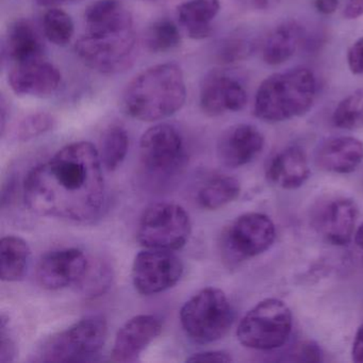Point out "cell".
<instances>
[{"mask_svg": "<svg viewBox=\"0 0 363 363\" xmlns=\"http://www.w3.org/2000/svg\"><path fill=\"white\" fill-rule=\"evenodd\" d=\"M23 197L37 216L73 223L96 220L107 201L99 150L84 141L61 148L27 174Z\"/></svg>", "mask_w": 363, "mask_h": 363, "instance_id": "cell-1", "label": "cell"}, {"mask_svg": "<svg viewBox=\"0 0 363 363\" xmlns=\"http://www.w3.org/2000/svg\"><path fill=\"white\" fill-rule=\"evenodd\" d=\"M186 99L184 72L177 63L167 62L135 76L127 84L122 103L130 118L156 122L177 113Z\"/></svg>", "mask_w": 363, "mask_h": 363, "instance_id": "cell-2", "label": "cell"}, {"mask_svg": "<svg viewBox=\"0 0 363 363\" xmlns=\"http://www.w3.org/2000/svg\"><path fill=\"white\" fill-rule=\"evenodd\" d=\"M316 93V78L309 69L295 67L274 74L257 90L255 116L269 123L298 118L311 109Z\"/></svg>", "mask_w": 363, "mask_h": 363, "instance_id": "cell-3", "label": "cell"}, {"mask_svg": "<svg viewBox=\"0 0 363 363\" xmlns=\"http://www.w3.org/2000/svg\"><path fill=\"white\" fill-rule=\"evenodd\" d=\"M107 320L103 315L82 318L46 339L35 350V362H84L94 360L107 341Z\"/></svg>", "mask_w": 363, "mask_h": 363, "instance_id": "cell-4", "label": "cell"}, {"mask_svg": "<svg viewBox=\"0 0 363 363\" xmlns=\"http://www.w3.org/2000/svg\"><path fill=\"white\" fill-rule=\"evenodd\" d=\"M179 318L182 329L193 342L210 344L228 333L235 312L224 291L209 286L184 303Z\"/></svg>", "mask_w": 363, "mask_h": 363, "instance_id": "cell-5", "label": "cell"}, {"mask_svg": "<svg viewBox=\"0 0 363 363\" xmlns=\"http://www.w3.org/2000/svg\"><path fill=\"white\" fill-rule=\"evenodd\" d=\"M292 327V312L288 305L278 298H267L244 315L238 326L237 337L245 347L273 350L288 341Z\"/></svg>", "mask_w": 363, "mask_h": 363, "instance_id": "cell-6", "label": "cell"}, {"mask_svg": "<svg viewBox=\"0 0 363 363\" xmlns=\"http://www.w3.org/2000/svg\"><path fill=\"white\" fill-rule=\"evenodd\" d=\"M192 233L190 216L173 203H152L144 210L138 225V241L150 250H180Z\"/></svg>", "mask_w": 363, "mask_h": 363, "instance_id": "cell-7", "label": "cell"}, {"mask_svg": "<svg viewBox=\"0 0 363 363\" xmlns=\"http://www.w3.org/2000/svg\"><path fill=\"white\" fill-rule=\"evenodd\" d=\"M188 162L186 142L173 125L157 124L140 141V163L147 175L167 180L182 172Z\"/></svg>", "mask_w": 363, "mask_h": 363, "instance_id": "cell-8", "label": "cell"}, {"mask_svg": "<svg viewBox=\"0 0 363 363\" xmlns=\"http://www.w3.org/2000/svg\"><path fill=\"white\" fill-rule=\"evenodd\" d=\"M275 239L273 220L265 214L250 212L235 218L225 229L220 252L227 264L235 265L267 252Z\"/></svg>", "mask_w": 363, "mask_h": 363, "instance_id": "cell-9", "label": "cell"}, {"mask_svg": "<svg viewBox=\"0 0 363 363\" xmlns=\"http://www.w3.org/2000/svg\"><path fill=\"white\" fill-rule=\"evenodd\" d=\"M75 52L91 69L112 75L133 67L137 56V37L133 29L113 35L86 33L78 40Z\"/></svg>", "mask_w": 363, "mask_h": 363, "instance_id": "cell-10", "label": "cell"}, {"mask_svg": "<svg viewBox=\"0 0 363 363\" xmlns=\"http://www.w3.org/2000/svg\"><path fill=\"white\" fill-rule=\"evenodd\" d=\"M182 275L184 263L169 250L146 248L135 256L131 269L135 290L147 296L173 288Z\"/></svg>", "mask_w": 363, "mask_h": 363, "instance_id": "cell-11", "label": "cell"}, {"mask_svg": "<svg viewBox=\"0 0 363 363\" xmlns=\"http://www.w3.org/2000/svg\"><path fill=\"white\" fill-rule=\"evenodd\" d=\"M358 206L350 197L330 195L314 203L310 222L314 230L333 245H347L354 235Z\"/></svg>", "mask_w": 363, "mask_h": 363, "instance_id": "cell-12", "label": "cell"}, {"mask_svg": "<svg viewBox=\"0 0 363 363\" xmlns=\"http://www.w3.org/2000/svg\"><path fill=\"white\" fill-rule=\"evenodd\" d=\"M248 95L245 86L230 74L212 69L206 74L199 88V106L208 116L239 112L245 108Z\"/></svg>", "mask_w": 363, "mask_h": 363, "instance_id": "cell-13", "label": "cell"}, {"mask_svg": "<svg viewBox=\"0 0 363 363\" xmlns=\"http://www.w3.org/2000/svg\"><path fill=\"white\" fill-rule=\"evenodd\" d=\"M88 257L78 248H63L44 255L37 267V280L46 290L76 286L89 265Z\"/></svg>", "mask_w": 363, "mask_h": 363, "instance_id": "cell-14", "label": "cell"}, {"mask_svg": "<svg viewBox=\"0 0 363 363\" xmlns=\"http://www.w3.org/2000/svg\"><path fill=\"white\" fill-rule=\"evenodd\" d=\"M162 324L157 316L140 314L127 320L116 333L111 359L114 362L133 363L159 337Z\"/></svg>", "mask_w": 363, "mask_h": 363, "instance_id": "cell-15", "label": "cell"}, {"mask_svg": "<svg viewBox=\"0 0 363 363\" xmlns=\"http://www.w3.org/2000/svg\"><path fill=\"white\" fill-rule=\"evenodd\" d=\"M265 140L257 127L238 124L220 135L216 146L218 160L225 167L238 169L254 161L262 152Z\"/></svg>", "mask_w": 363, "mask_h": 363, "instance_id": "cell-16", "label": "cell"}, {"mask_svg": "<svg viewBox=\"0 0 363 363\" xmlns=\"http://www.w3.org/2000/svg\"><path fill=\"white\" fill-rule=\"evenodd\" d=\"M61 80L60 71L42 59L16 65L8 82L12 91L21 96L46 97L58 90Z\"/></svg>", "mask_w": 363, "mask_h": 363, "instance_id": "cell-17", "label": "cell"}, {"mask_svg": "<svg viewBox=\"0 0 363 363\" xmlns=\"http://www.w3.org/2000/svg\"><path fill=\"white\" fill-rule=\"evenodd\" d=\"M363 161V142L354 137H331L320 142L314 152V162L322 171L350 174Z\"/></svg>", "mask_w": 363, "mask_h": 363, "instance_id": "cell-18", "label": "cell"}, {"mask_svg": "<svg viewBox=\"0 0 363 363\" xmlns=\"http://www.w3.org/2000/svg\"><path fill=\"white\" fill-rule=\"evenodd\" d=\"M267 179L284 190H296L310 177V167L306 152L299 146L284 148L267 163Z\"/></svg>", "mask_w": 363, "mask_h": 363, "instance_id": "cell-19", "label": "cell"}, {"mask_svg": "<svg viewBox=\"0 0 363 363\" xmlns=\"http://www.w3.org/2000/svg\"><path fill=\"white\" fill-rule=\"evenodd\" d=\"M88 35H105L133 29L130 11L118 0H99L84 13Z\"/></svg>", "mask_w": 363, "mask_h": 363, "instance_id": "cell-20", "label": "cell"}, {"mask_svg": "<svg viewBox=\"0 0 363 363\" xmlns=\"http://www.w3.org/2000/svg\"><path fill=\"white\" fill-rule=\"evenodd\" d=\"M6 52L16 65L42 60L45 46L41 35L28 20H16L8 28Z\"/></svg>", "mask_w": 363, "mask_h": 363, "instance_id": "cell-21", "label": "cell"}, {"mask_svg": "<svg viewBox=\"0 0 363 363\" xmlns=\"http://www.w3.org/2000/svg\"><path fill=\"white\" fill-rule=\"evenodd\" d=\"M305 37L299 23L284 22L276 27L263 46V60L269 65H280L292 58Z\"/></svg>", "mask_w": 363, "mask_h": 363, "instance_id": "cell-22", "label": "cell"}, {"mask_svg": "<svg viewBox=\"0 0 363 363\" xmlns=\"http://www.w3.org/2000/svg\"><path fill=\"white\" fill-rule=\"evenodd\" d=\"M220 10V0H189L177 8V18L191 39L203 40L211 35Z\"/></svg>", "mask_w": 363, "mask_h": 363, "instance_id": "cell-23", "label": "cell"}, {"mask_svg": "<svg viewBox=\"0 0 363 363\" xmlns=\"http://www.w3.org/2000/svg\"><path fill=\"white\" fill-rule=\"evenodd\" d=\"M28 243L16 235H7L0 242V277L3 281H20L26 275L30 263Z\"/></svg>", "mask_w": 363, "mask_h": 363, "instance_id": "cell-24", "label": "cell"}, {"mask_svg": "<svg viewBox=\"0 0 363 363\" xmlns=\"http://www.w3.org/2000/svg\"><path fill=\"white\" fill-rule=\"evenodd\" d=\"M241 192V184L231 176L212 178L197 193V203L207 210H218L233 203Z\"/></svg>", "mask_w": 363, "mask_h": 363, "instance_id": "cell-25", "label": "cell"}, {"mask_svg": "<svg viewBox=\"0 0 363 363\" xmlns=\"http://www.w3.org/2000/svg\"><path fill=\"white\" fill-rule=\"evenodd\" d=\"M113 281V269L107 261L94 259L89 261L88 267L76 288L84 296L94 298L105 294Z\"/></svg>", "mask_w": 363, "mask_h": 363, "instance_id": "cell-26", "label": "cell"}, {"mask_svg": "<svg viewBox=\"0 0 363 363\" xmlns=\"http://www.w3.org/2000/svg\"><path fill=\"white\" fill-rule=\"evenodd\" d=\"M129 150V137L121 126H111L105 131L101 139V163L108 171L113 172L124 162Z\"/></svg>", "mask_w": 363, "mask_h": 363, "instance_id": "cell-27", "label": "cell"}, {"mask_svg": "<svg viewBox=\"0 0 363 363\" xmlns=\"http://www.w3.org/2000/svg\"><path fill=\"white\" fill-rule=\"evenodd\" d=\"M148 50L155 54L171 52L182 44V35L173 21H157L148 29L145 38Z\"/></svg>", "mask_w": 363, "mask_h": 363, "instance_id": "cell-28", "label": "cell"}, {"mask_svg": "<svg viewBox=\"0 0 363 363\" xmlns=\"http://www.w3.org/2000/svg\"><path fill=\"white\" fill-rule=\"evenodd\" d=\"M333 122L337 128L346 130L363 129V89L354 91L337 105Z\"/></svg>", "mask_w": 363, "mask_h": 363, "instance_id": "cell-29", "label": "cell"}, {"mask_svg": "<svg viewBox=\"0 0 363 363\" xmlns=\"http://www.w3.org/2000/svg\"><path fill=\"white\" fill-rule=\"evenodd\" d=\"M44 35L57 46H67L74 37V22L71 16L58 8H52L43 18Z\"/></svg>", "mask_w": 363, "mask_h": 363, "instance_id": "cell-30", "label": "cell"}, {"mask_svg": "<svg viewBox=\"0 0 363 363\" xmlns=\"http://www.w3.org/2000/svg\"><path fill=\"white\" fill-rule=\"evenodd\" d=\"M55 126H56V120L52 114L46 112L30 114L18 124L16 129V139L22 142L30 141L40 135L50 133Z\"/></svg>", "mask_w": 363, "mask_h": 363, "instance_id": "cell-31", "label": "cell"}, {"mask_svg": "<svg viewBox=\"0 0 363 363\" xmlns=\"http://www.w3.org/2000/svg\"><path fill=\"white\" fill-rule=\"evenodd\" d=\"M252 52V45L243 39H228L220 44L218 58L223 63H233L247 58Z\"/></svg>", "mask_w": 363, "mask_h": 363, "instance_id": "cell-32", "label": "cell"}, {"mask_svg": "<svg viewBox=\"0 0 363 363\" xmlns=\"http://www.w3.org/2000/svg\"><path fill=\"white\" fill-rule=\"evenodd\" d=\"M286 360L295 362H320L323 361L322 350L315 342H303L292 350L290 358Z\"/></svg>", "mask_w": 363, "mask_h": 363, "instance_id": "cell-33", "label": "cell"}, {"mask_svg": "<svg viewBox=\"0 0 363 363\" xmlns=\"http://www.w3.org/2000/svg\"><path fill=\"white\" fill-rule=\"evenodd\" d=\"M0 362H12L16 357V346L9 333V324L5 315L0 325Z\"/></svg>", "mask_w": 363, "mask_h": 363, "instance_id": "cell-34", "label": "cell"}, {"mask_svg": "<svg viewBox=\"0 0 363 363\" xmlns=\"http://www.w3.org/2000/svg\"><path fill=\"white\" fill-rule=\"evenodd\" d=\"M347 65L354 75H363V37L348 50Z\"/></svg>", "mask_w": 363, "mask_h": 363, "instance_id": "cell-35", "label": "cell"}, {"mask_svg": "<svg viewBox=\"0 0 363 363\" xmlns=\"http://www.w3.org/2000/svg\"><path fill=\"white\" fill-rule=\"evenodd\" d=\"M186 362H233L230 354L223 350H207V352H196L186 358Z\"/></svg>", "mask_w": 363, "mask_h": 363, "instance_id": "cell-36", "label": "cell"}, {"mask_svg": "<svg viewBox=\"0 0 363 363\" xmlns=\"http://www.w3.org/2000/svg\"><path fill=\"white\" fill-rule=\"evenodd\" d=\"M352 361L356 363H363V323L354 335L352 347Z\"/></svg>", "mask_w": 363, "mask_h": 363, "instance_id": "cell-37", "label": "cell"}, {"mask_svg": "<svg viewBox=\"0 0 363 363\" xmlns=\"http://www.w3.org/2000/svg\"><path fill=\"white\" fill-rule=\"evenodd\" d=\"M363 16V0H348L344 16L347 20H356Z\"/></svg>", "mask_w": 363, "mask_h": 363, "instance_id": "cell-38", "label": "cell"}, {"mask_svg": "<svg viewBox=\"0 0 363 363\" xmlns=\"http://www.w3.org/2000/svg\"><path fill=\"white\" fill-rule=\"evenodd\" d=\"M339 3L340 0H315L314 5L320 13L330 16L337 11Z\"/></svg>", "mask_w": 363, "mask_h": 363, "instance_id": "cell-39", "label": "cell"}, {"mask_svg": "<svg viewBox=\"0 0 363 363\" xmlns=\"http://www.w3.org/2000/svg\"><path fill=\"white\" fill-rule=\"evenodd\" d=\"M247 1L257 9H267L272 7L277 0H247Z\"/></svg>", "mask_w": 363, "mask_h": 363, "instance_id": "cell-40", "label": "cell"}, {"mask_svg": "<svg viewBox=\"0 0 363 363\" xmlns=\"http://www.w3.org/2000/svg\"><path fill=\"white\" fill-rule=\"evenodd\" d=\"M7 106H6L5 99L1 97L0 101V116H1V133H5L6 122H7Z\"/></svg>", "mask_w": 363, "mask_h": 363, "instance_id": "cell-41", "label": "cell"}, {"mask_svg": "<svg viewBox=\"0 0 363 363\" xmlns=\"http://www.w3.org/2000/svg\"><path fill=\"white\" fill-rule=\"evenodd\" d=\"M354 240L356 245L358 246L360 250H363V224L360 225L358 229L354 231Z\"/></svg>", "mask_w": 363, "mask_h": 363, "instance_id": "cell-42", "label": "cell"}, {"mask_svg": "<svg viewBox=\"0 0 363 363\" xmlns=\"http://www.w3.org/2000/svg\"><path fill=\"white\" fill-rule=\"evenodd\" d=\"M63 0H37V4L42 7H52L62 3Z\"/></svg>", "mask_w": 363, "mask_h": 363, "instance_id": "cell-43", "label": "cell"}, {"mask_svg": "<svg viewBox=\"0 0 363 363\" xmlns=\"http://www.w3.org/2000/svg\"><path fill=\"white\" fill-rule=\"evenodd\" d=\"M63 1H65V0H63ZM69 1H72V0H69Z\"/></svg>", "mask_w": 363, "mask_h": 363, "instance_id": "cell-44", "label": "cell"}]
</instances>
